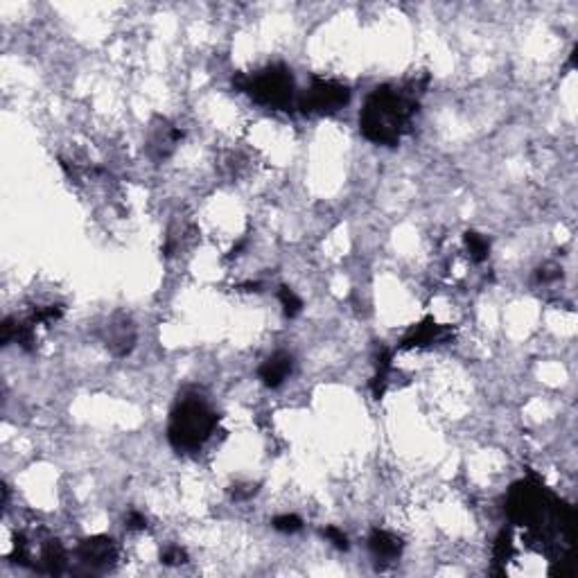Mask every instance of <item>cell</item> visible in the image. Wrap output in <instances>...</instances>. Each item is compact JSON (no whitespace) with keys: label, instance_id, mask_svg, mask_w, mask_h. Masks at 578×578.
Wrapping results in <instances>:
<instances>
[{"label":"cell","instance_id":"8","mask_svg":"<svg viewBox=\"0 0 578 578\" xmlns=\"http://www.w3.org/2000/svg\"><path fill=\"white\" fill-rule=\"evenodd\" d=\"M368 547L373 551L375 558H382V560H393L398 558L400 553V540H395L391 533L382 531V529H375L371 533V540H368Z\"/></svg>","mask_w":578,"mask_h":578},{"label":"cell","instance_id":"16","mask_svg":"<svg viewBox=\"0 0 578 578\" xmlns=\"http://www.w3.org/2000/svg\"><path fill=\"white\" fill-rule=\"evenodd\" d=\"M147 527V520L141 515V513H136V510H131L129 515H127V529H134V531H141V529H145Z\"/></svg>","mask_w":578,"mask_h":578},{"label":"cell","instance_id":"4","mask_svg":"<svg viewBox=\"0 0 578 578\" xmlns=\"http://www.w3.org/2000/svg\"><path fill=\"white\" fill-rule=\"evenodd\" d=\"M350 102V89L333 79L314 77L309 91L298 95L296 109H303L305 113H335L341 106Z\"/></svg>","mask_w":578,"mask_h":578},{"label":"cell","instance_id":"12","mask_svg":"<svg viewBox=\"0 0 578 578\" xmlns=\"http://www.w3.org/2000/svg\"><path fill=\"white\" fill-rule=\"evenodd\" d=\"M63 307L61 305H48V307H39L32 314V323H55L57 319H61Z\"/></svg>","mask_w":578,"mask_h":578},{"label":"cell","instance_id":"14","mask_svg":"<svg viewBox=\"0 0 578 578\" xmlns=\"http://www.w3.org/2000/svg\"><path fill=\"white\" fill-rule=\"evenodd\" d=\"M321 533H323V538H328V540L333 542L337 549H341V551H346V549L350 547V544H348V538H346V533H344V531H339L337 527H326Z\"/></svg>","mask_w":578,"mask_h":578},{"label":"cell","instance_id":"7","mask_svg":"<svg viewBox=\"0 0 578 578\" xmlns=\"http://www.w3.org/2000/svg\"><path fill=\"white\" fill-rule=\"evenodd\" d=\"M292 355H287V352H274V355L266 359L262 366H260V371H258V375H260V380L266 384V387H271V389H276V387H281V384L287 380V375L289 373H292Z\"/></svg>","mask_w":578,"mask_h":578},{"label":"cell","instance_id":"5","mask_svg":"<svg viewBox=\"0 0 578 578\" xmlns=\"http://www.w3.org/2000/svg\"><path fill=\"white\" fill-rule=\"evenodd\" d=\"M449 335H452V326H441L430 316L420 321L418 326H413L409 333L404 335V339L400 341V348L406 350V348H425L432 344H441V341L449 339Z\"/></svg>","mask_w":578,"mask_h":578},{"label":"cell","instance_id":"11","mask_svg":"<svg viewBox=\"0 0 578 578\" xmlns=\"http://www.w3.org/2000/svg\"><path fill=\"white\" fill-rule=\"evenodd\" d=\"M278 298H281V303L285 307V314L287 316H298L303 309V301L298 298L289 287H281V292H278Z\"/></svg>","mask_w":578,"mask_h":578},{"label":"cell","instance_id":"10","mask_svg":"<svg viewBox=\"0 0 578 578\" xmlns=\"http://www.w3.org/2000/svg\"><path fill=\"white\" fill-rule=\"evenodd\" d=\"M465 246L470 251V258H473L475 262H484L488 258V253H490V242L484 238V235L473 233V231L465 233Z\"/></svg>","mask_w":578,"mask_h":578},{"label":"cell","instance_id":"9","mask_svg":"<svg viewBox=\"0 0 578 578\" xmlns=\"http://www.w3.org/2000/svg\"><path fill=\"white\" fill-rule=\"evenodd\" d=\"M41 563H44V567L50 574L61 572L63 563H66V551H63V547L57 540H50L44 547V551H41Z\"/></svg>","mask_w":578,"mask_h":578},{"label":"cell","instance_id":"13","mask_svg":"<svg viewBox=\"0 0 578 578\" xmlns=\"http://www.w3.org/2000/svg\"><path fill=\"white\" fill-rule=\"evenodd\" d=\"M274 529L281 533H296L303 529V520L296 515H278L274 520Z\"/></svg>","mask_w":578,"mask_h":578},{"label":"cell","instance_id":"15","mask_svg":"<svg viewBox=\"0 0 578 578\" xmlns=\"http://www.w3.org/2000/svg\"><path fill=\"white\" fill-rule=\"evenodd\" d=\"M163 563H165V565H181V563H186V551H184V549H179V547L167 549V551L163 553Z\"/></svg>","mask_w":578,"mask_h":578},{"label":"cell","instance_id":"6","mask_svg":"<svg viewBox=\"0 0 578 578\" xmlns=\"http://www.w3.org/2000/svg\"><path fill=\"white\" fill-rule=\"evenodd\" d=\"M117 555V549L111 538H104V535H95L79 544V558L84 563H89L93 567H104L111 565Z\"/></svg>","mask_w":578,"mask_h":578},{"label":"cell","instance_id":"3","mask_svg":"<svg viewBox=\"0 0 578 578\" xmlns=\"http://www.w3.org/2000/svg\"><path fill=\"white\" fill-rule=\"evenodd\" d=\"M233 84L242 93H249L255 102L274 106V109H292L298 102L292 72L285 66H269L255 75H249V77L238 75Z\"/></svg>","mask_w":578,"mask_h":578},{"label":"cell","instance_id":"17","mask_svg":"<svg viewBox=\"0 0 578 578\" xmlns=\"http://www.w3.org/2000/svg\"><path fill=\"white\" fill-rule=\"evenodd\" d=\"M255 492H258V486H253V484H249V486H238L233 490V499H249V497H253Z\"/></svg>","mask_w":578,"mask_h":578},{"label":"cell","instance_id":"1","mask_svg":"<svg viewBox=\"0 0 578 578\" xmlns=\"http://www.w3.org/2000/svg\"><path fill=\"white\" fill-rule=\"evenodd\" d=\"M411 95V91H395L391 86L373 91L359 113L361 134L378 145H398L418 111V102Z\"/></svg>","mask_w":578,"mask_h":578},{"label":"cell","instance_id":"2","mask_svg":"<svg viewBox=\"0 0 578 578\" xmlns=\"http://www.w3.org/2000/svg\"><path fill=\"white\" fill-rule=\"evenodd\" d=\"M217 427V416L212 413L201 400H184L169 420V443L176 449H197L208 441Z\"/></svg>","mask_w":578,"mask_h":578}]
</instances>
